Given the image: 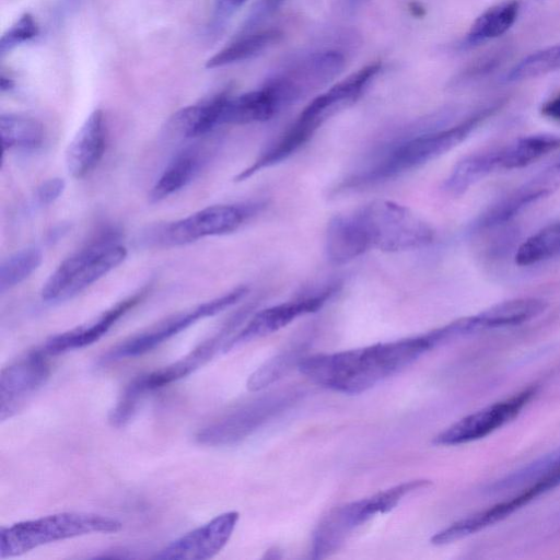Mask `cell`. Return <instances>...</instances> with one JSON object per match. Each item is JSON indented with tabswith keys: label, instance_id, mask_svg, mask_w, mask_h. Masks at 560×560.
<instances>
[{
	"label": "cell",
	"instance_id": "3",
	"mask_svg": "<svg viewBox=\"0 0 560 560\" xmlns=\"http://www.w3.org/2000/svg\"><path fill=\"white\" fill-rule=\"evenodd\" d=\"M381 68L380 62L368 65L313 98L293 124L266 147L235 179L237 182L245 180L261 170L279 164L296 153L329 118L357 102Z\"/></svg>",
	"mask_w": 560,
	"mask_h": 560
},
{
	"label": "cell",
	"instance_id": "34",
	"mask_svg": "<svg viewBox=\"0 0 560 560\" xmlns=\"http://www.w3.org/2000/svg\"><path fill=\"white\" fill-rule=\"evenodd\" d=\"M303 357L296 349L273 355L249 375L247 388L252 392L264 389L283 377L294 365L298 366Z\"/></svg>",
	"mask_w": 560,
	"mask_h": 560
},
{
	"label": "cell",
	"instance_id": "6",
	"mask_svg": "<svg viewBox=\"0 0 560 560\" xmlns=\"http://www.w3.org/2000/svg\"><path fill=\"white\" fill-rule=\"evenodd\" d=\"M126 255L115 233L98 236L55 269L43 287V300L62 302L73 298L120 265Z\"/></svg>",
	"mask_w": 560,
	"mask_h": 560
},
{
	"label": "cell",
	"instance_id": "4",
	"mask_svg": "<svg viewBox=\"0 0 560 560\" xmlns=\"http://www.w3.org/2000/svg\"><path fill=\"white\" fill-rule=\"evenodd\" d=\"M122 524L95 513L62 512L1 527L0 558L21 556L40 546L90 534L119 532Z\"/></svg>",
	"mask_w": 560,
	"mask_h": 560
},
{
	"label": "cell",
	"instance_id": "14",
	"mask_svg": "<svg viewBox=\"0 0 560 560\" xmlns=\"http://www.w3.org/2000/svg\"><path fill=\"white\" fill-rule=\"evenodd\" d=\"M335 290L336 289L329 287L260 310L252 316L237 334L226 341L223 350L228 351L245 342L271 335L284 328L296 318L320 310L331 298Z\"/></svg>",
	"mask_w": 560,
	"mask_h": 560
},
{
	"label": "cell",
	"instance_id": "42",
	"mask_svg": "<svg viewBox=\"0 0 560 560\" xmlns=\"http://www.w3.org/2000/svg\"><path fill=\"white\" fill-rule=\"evenodd\" d=\"M285 0H264V11L266 13H272L277 11Z\"/></svg>",
	"mask_w": 560,
	"mask_h": 560
},
{
	"label": "cell",
	"instance_id": "28",
	"mask_svg": "<svg viewBox=\"0 0 560 560\" xmlns=\"http://www.w3.org/2000/svg\"><path fill=\"white\" fill-rule=\"evenodd\" d=\"M518 1H509L487 9L472 22L464 40V47H475L506 33L515 23Z\"/></svg>",
	"mask_w": 560,
	"mask_h": 560
},
{
	"label": "cell",
	"instance_id": "38",
	"mask_svg": "<svg viewBox=\"0 0 560 560\" xmlns=\"http://www.w3.org/2000/svg\"><path fill=\"white\" fill-rule=\"evenodd\" d=\"M65 180L52 177L43 182L36 190V199L39 205L46 206L57 200L65 189Z\"/></svg>",
	"mask_w": 560,
	"mask_h": 560
},
{
	"label": "cell",
	"instance_id": "26",
	"mask_svg": "<svg viewBox=\"0 0 560 560\" xmlns=\"http://www.w3.org/2000/svg\"><path fill=\"white\" fill-rule=\"evenodd\" d=\"M200 165L198 151L186 149L177 153L154 183L149 194L150 200L161 201L186 187L196 177Z\"/></svg>",
	"mask_w": 560,
	"mask_h": 560
},
{
	"label": "cell",
	"instance_id": "18",
	"mask_svg": "<svg viewBox=\"0 0 560 560\" xmlns=\"http://www.w3.org/2000/svg\"><path fill=\"white\" fill-rule=\"evenodd\" d=\"M541 494L540 489L535 483H530L517 494L460 518L435 533L431 537V542L435 546H442L470 536L501 522Z\"/></svg>",
	"mask_w": 560,
	"mask_h": 560
},
{
	"label": "cell",
	"instance_id": "23",
	"mask_svg": "<svg viewBox=\"0 0 560 560\" xmlns=\"http://www.w3.org/2000/svg\"><path fill=\"white\" fill-rule=\"evenodd\" d=\"M230 92L224 91L208 101L184 107L170 120V128L185 138L205 136L223 125V110Z\"/></svg>",
	"mask_w": 560,
	"mask_h": 560
},
{
	"label": "cell",
	"instance_id": "12",
	"mask_svg": "<svg viewBox=\"0 0 560 560\" xmlns=\"http://www.w3.org/2000/svg\"><path fill=\"white\" fill-rule=\"evenodd\" d=\"M537 386H528L454 422L433 439V444L453 446L487 436L513 420L533 399Z\"/></svg>",
	"mask_w": 560,
	"mask_h": 560
},
{
	"label": "cell",
	"instance_id": "31",
	"mask_svg": "<svg viewBox=\"0 0 560 560\" xmlns=\"http://www.w3.org/2000/svg\"><path fill=\"white\" fill-rule=\"evenodd\" d=\"M560 256V221L551 223L523 242L515 254L518 266H530Z\"/></svg>",
	"mask_w": 560,
	"mask_h": 560
},
{
	"label": "cell",
	"instance_id": "29",
	"mask_svg": "<svg viewBox=\"0 0 560 560\" xmlns=\"http://www.w3.org/2000/svg\"><path fill=\"white\" fill-rule=\"evenodd\" d=\"M0 135L2 150L39 148L45 138L44 127L37 119L21 114H2L0 116Z\"/></svg>",
	"mask_w": 560,
	"mask_h": 560
},
{
	"label": "cell",
	"instance_id": "22",
	"mask_svg": "<svg viewBox=\"0 0 560 560\" xmlns=\"http://www.w3.org/2000/svg\"><path fill=\"white\" fill-rule=\"evenodd\" d=\"M548 303L538 298H517L494 304L471 315L476 332L512 327L529 322L545 312Z\"/></svg>",
	"mask_w": 560,
	"mask_h": 560
},
{
	"label": "cell",
	"instance_id": "7",
	"mask_svg": "<svg viewBox=\"0 0 560 560\" xmlns=\"http://www.w3.org/2000/svg\"><path fill=\"white\" fill-rule=\"evenodd\" d=\"M355 211L371 249L407 252L425 247L434 240L432 226L398 202L376 199Z\"/></svg>",
	"mask_w": 560,
	"mask_h": 560
},
{
	"label": "cell",
	"instance_id": "9",
	"mask_svg": "<svg viewBox=\"0 0 560 560\" xmlns=\"http://www.w3.org/2000/svg\"><path fill=\"white\" fill-rule=\"evenodd\" d=\"M256 208L257 205L209 206L160 226L151 238L156 244L174 246L232 233L256 212Z\"/></svg>",
	"mask_w": 560,
	"mask_h": 560
},
{
	"label": "cell",
	"instance_id": "19",
	"mask_svg": "<svg viewBox=\"0 0 560 560\" xmlns=\"http://www.w3.org/2000/svg\"><path fill=\"white\" fill-rule=\"evenodd\" d=\"M147 289L116 303L96 319L50 337L40 347L48 355H57L90 346L102 338L114 324L129 310L133 308L145 295Z\"/></svg>",
	"mask_w": 560,
	"mask_h": 560
},
{
	"label": "cell",
	"instance_id": "1",
	"mask_svg": "<svg viewBox=\"0 0 560 560\" xmlns=\"http://www.w3.org/2000/svg\"><path fill=\"white\" fill-rule=\"evenodd\" d=\"M440 328L427 334L334 353L304 355L298 368L314 383L342 394H360L443 345Z\"/></svg>",
	"mask_w": 560,
	"mask_h": 560
},
{
	"label": "cell",
	"instance_id": "35",
	"mask_svg": "<svg viewBox=\"0 0 560 560\" xmlns=\"http://www.w3.org/2000/svg\"><path fill=\"white\" fill-rule=\"evenodd\" d=\"M38 34V26L30 13H24L0 39V51L5 54L18 45L34 38Z\"/></svg>",
	"mask_w": 560,
	"mask_h": 560
},
{
	"label": "cell",
	"instance_id": "44",
	"mask_svg": "<svg viewBox=\"0 0 560 560\" xmlns=\"http://www.w3.org/2000/svg\"><path fill=\"white\" fill-rule=\"evenodd\" d=\"M558 161L560 162V158H559V160H558Z\"/></svg>",
	"mask_w": 560,
	"mask_h": 560
},
{
	"label": "cell",
	"instance_id": "41",
	"mask_svg": "<svg viewBox=\"0 0 560 560\" xmlns=\"http://www.w3.org/2000/svg\"><path fill=\"white\" fill-rule=\"evenodd\" d=\"M408 10L412 16L418 19H421L425 15V8L418 1L409 2Z\"/></svg>",
	"mask_w": 560,
	"mask_h": 560
},
{
	"label": "cell",
	"instance_id": "43",
	"mask_svg": "<svg viewBox=\"0 0 560 560\" xmlns=\"http://www.w3.org/2000/svg\"><path fill=\"white\" fill-rule=\"evenodd\" d=\"M1 91H9L14 86L13 81L10 78H5L3 74L1 75L0 82Z\"/></svg>",
	"mask_w": 560,
	"mask_h": 560
},
{
	"label": "cell",
	"instance_id": "25",
	"mask_svg": "<svg viewBox=\"0 0 560 560\" xmlns=\"http://www.w3.org/2000/svg\"><path fill=\"white\" fill-rule=\"evenodd\" d=\"M497 170H500V148L470 153L454 165L443 183V189L452 196L463 195Z\"/></svg>",
	"mask_w": 560,
	"mask_h": 560
},
{
	"label": "cell",
	"instance_id": "20",
	"mask_svg": "<svg viewBox=\"0 0 560 560\" xmlns=\"http://www.w3.org/2000/svg\"><path fill=\"white\" fill-rule=\"evenodd\" d=\"M106 126L102 110L92 112L70 141L66 151V167L74 178L92 172L104 155Z\"/></svg>",
	"mask_w": 560,
	"mask_h": 560
},
{
	"label": "cell",
	"instance_id": "37",
	"mask_svg": "<svg viewBox=\"0 0 560 560\" xmlns=\"http://www.w3.org/2000/svg\"><path fill=\"white\" fill-rule=\"evenodd\" d=\"M506 55L505 50L491 51L471 63L457 79V83H471L493 72Z\"/></svg>",
	"mask_w": 560,
	"mask_h": 560
},
{
	"label": "cell",
	"instance_id": "10",
	"mask_svg": "<svg viewBox=\"0 0 560 560\" xmlns=\"http://www.w3.org/2000/svg\"><path fill=\"white\" fill-rule=\"evenodd\" d=\"M345 63L339 51H316L278 72L265 85L283 108L328 84L342 71Z\"/></svg>",
	"mask_w": 560,
	"mask_h": 560
},
{
	"label": "cell",
	"instance_id": "15",
	"mask_svg": "<svg viewBox=\"0 0 560 560\" xmlns=\"http://www.w3.org/2000/svg\"><path fill=\"white\" fill-rule=\"evenodd\" d=\"M240 514L236 511L222 513L208 523L171 541L154 559L206 560L218 555L230 540Z\"/></svg>",
	"mask_w": 560,
	"mask_h": 560
},
{
	"label": "cell",
	"instance_id": "40",
	"mask_svg": "<svg viewBox=\"0 0 560 560\" xmlns=\"http://www.w3.org/2000/svg\"><path fill=\"white\" fill-rule=\"evenodd\" d=\"M541 114L550 119L560 121V94L541 106Z\"/></svg>",
	"mask_w": 560,
	"mask_h": 560
},
{
	"label": "cell",
	"instance_id": "33",
	"mask_svg": "<svg viewBox=\"0 0 560 560\" xmlns=\"http://www.w3.org/2000/svg\"><path fill=\"white\" fill-rule=\"evenodd\" d=\"M42 260V252L36 247L23 248L10 255L0 267L1 292L27 279L39 267Z\"/></svg>",
	"mask_w": 560,
	"mask_h": 560
},
{
	"label": "cell",
	"instance_id": "5",
	"mask_svg": "<svg viewBox=\"0 0 560 560\" xmlns=\"http://www.w3.org/2000/svg\"><path fill=\"white\" fill-rule=\"evenodd\" d=\"M427 479L405 481L371 497L331 509L317 525L312 540V558L331 556L351 534L376 514L392 511L406 495L431 486Z\"/></svg>",
	"mask_w": 560,
	"mask_h": 560
},
{
	"label": "cell",
	"instance_id": "2",
	"mask_svg": "<svg viewBox=\"0 0 560 560\" xmlns=\"http://www.w3.org/2000/svg\"><path fill=\"white\" fill-rule=\"evenodd\" d=\"M502 106L490 104L464 119L447 125L445 119L381 145L339 185L337 190H354L393 180L442 156L459 143Z\"/></svg>",
	"mask_w": 560,
	"mask_h": 560
},
{
	"label": "cell",
	"instance_id": "16",
	"mask_svg": "<svg viewBox=\"0 0 560 560\" xmlns=\"http://www.w3.org/2000/svg\"><path fill=\"white\" fill-rule=\"evenodd\" d=\"M559 187L560 162L557 161L488 208L477 218L471 230L479 231L504 224Z\"/></svg>",
	"mask_w": 560,
	"mask_h": 560
},
{
	"label": "cell",
	"instance_id": "13",
	"mask_svg": "<svg viewBox=\"0 0 560 560\" xmlns=\"http://www.w3.org/2000/svg\"><path fill=\"white\" fill-rule=\"evenodd\" d=\"M42 348L28 351L4 368L0 376V419L14 416L47 381L50 368Z\"/></svg>",
	"mask_w": 560,
	"mask_h": 560
},
{
	"label": "cell",
	"instance_id": "36",
	"mask_svg": "<svg viewBox=\"0 0 560 560\" xmlns=\"http://www.w3.org/2000/svg\"><path fill=\"white\" fill-rule=\"evenodd\" d=\"M530 472L533 481H541L548 490L560 486V450L530 464Z\"/></svg>",
	"mask_w": 560,
	"mask_h": 560
},
{
	"label": "cell",
	"instance_id": "24",
	"mask_svg": "<svg viewBox=\"0 0 560 560\" xmlns=\"http://www.w3.org/2000/svg\"><path fill=\"white\" fill-rule=\"evenodd\" d=\"M281 107L267 88L243 93L237 96L229 95L224 110L223 125H246L262 122L271 119Z\"/></svg>",
	"mask_w": 560,
	"mask_h": 560
},
{
	"label": "cell",
	"instance_id": "21",
	"mask_svg": "<svg viewBox=\"0 0 560 560\" xmlns=\"http://www.w3.org/2000/svg\"><path fill=\"white\" fill-rule=\"evenodd\" d=\"M369 250L357 211L330 219L325 233V253L331 264H348Z\"/></svg>",
	"mask_w": 560,
	"mask_h": 560
},
{
	"label": "cell",
	"instance_id": "8",
	"mask_svg": "<svg viewBox=\"0 0 560 560\" xmlns=\"http://www.w3.org/2000/svg\"><path fill=\"white\" fill-rule=\"evenodd\" d=\"M247 292L248 289L246 287H237L221 296L203 302L190 310L174 314L121 341L108 350L102 357L101 362L109 363L147 353L194 325L196 322L213 316L234 305L242 300Z\"/></svg>",
	"mask_w": 560,
	"mask_h": 560
},
{
	"label": "cell",
	"instance_id": "11",
	"mask_svg": "<svg viewBox=\"0 0 560 560\" xmlns=\"http://www.w3.org/2000/svg\"><path fill=\"white\" fill-rule=\"evenodd\" d=\"M292 399L290 394L268 395L249 401L199 430L197 441L203 445H230L250 435Z\"/></svg>",
	"mask_w": 560,
	"mask_h": 560
},
{
	"label": "cell",
	"instance_id": "39",
	"mask_svg": "<svg viewBox=\"0 0 560 560\" xmlns=\"http://www.w3.org/2000/svg\"><path fill=\"white\" fill-rule=\"evenodd\" d=\"M248 0H217L215 14L219 20L229 19L236 10H238Z\"/></svg>",
	"mask_w": 560,
	"mask_h": 560
},
{
	"label": "cell",
	"instance_id": "32",
	"mask_svg": "<svg viewBox=\"0 0 560 560\" xmlns=\"http://www.w3.org/2000/svg\"><path fill=\"white\" fill-rule=\"evenodd\" d=\"M560 68V44L532 52L504 75L506 83L521 82Z\"/></svg>",
	"mask_w": 560,
	"mask_h": 560
},
{
	"label": "cell",
	"instance_id": "30",
	"mask_svg": "<svg viewBox=\"0 0 560 560\" xmlns=\"http://www.w3.org/2000/svg\"><path fill=\"white\" fill-rule=\"evenodd\" d=\"M281 37L282 33L275 28L244 36L209 58L206 68L214 69L249 59L277 44Z\"/></svg>",
	"mask_w": 560,
	"mask_h": 560
},
{
	"label": "cell",
	"instance_id": "17",
	"mask_svg": "<svg viewBox=\"0 0 560 560\" xmlns=\"http://www.w3.org/2000/svg\"><path fill=\"white\" fill-rule=\"evenodd\" d=\"M247 312L248 310L245 308L236 313L215 335L201 342L184 358L160 370L139 375V378H133L135 384L147 395L189 375L207 363L220 347L223 349L229 340L228 336L246 317Z\"/></svg>",
	"mask_w": 560,
	"mask_h": 560
},
{
	"label": "cell",
	"instance_id": "27",
	"mask_svg": "<svg viewBox=\"0 0 560 560\" xmlns=\"http://www.w3.org/2000/svg\"><path fill=\"white\" fill-rule=\"evenodd\" d=\"M560 148V136L535 133L500 147V170L521 168Z\"/></svg>",
	"mask_w": 560,
	"mask_h": 560
}]
</instances>
